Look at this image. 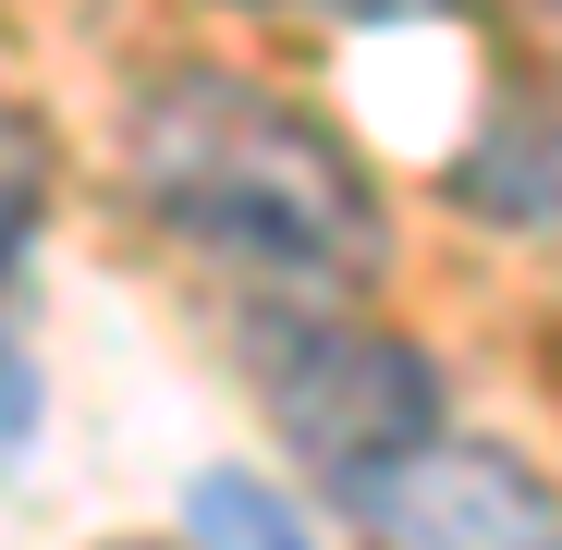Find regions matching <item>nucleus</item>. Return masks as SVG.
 Listing matches in <instances>:
<instances>
[{"instance_id": "1", "label": "nucleus", "mask_w": 562, "mask_h": 550, "mask_svg": "<svg viewBox=\"0 0 562 550\" xmlns=\"http://www.w3.org/2000/svg\"><path fill=\"white\" fill-rule=\"evenodd\" d=\"M123 147H135V197L171 233H196L209 257L269 269V294H342L392 257L367 159L318 111H294L281 86H245L221 61H171L135 86Z\"/></svg>"}, {"instance_id": "3", "label": "nucleus", "mask_w": 562, "mask_h": 550, "mask_svg": "<svg viewBox=\"0 0 562 550\" xmlns=\"http://www.w3.org/2000/svg\"><path fill=\"white\" fill-rule=\"evenodd\" d=\"M367 550H562V490L502 440H416L404 465H380L367 490H342Z\"/></svg>"}, {"instance_id": "5", "label": "nucleus", "mask_w": 562, "mask_h": 550, "mask_svg": "<svg viewBox=\"0 0 562 550\" xmlns=\"http://www.w3.org/2000/svg\"><path fill=\"white\" fill-rule=\"evenodd\" d=\"M37 209H49V147H37V123L13 99H0V294H13V269L37 245Z\"/></svg>"}, {"instance_id": "6", "label": "nucleus", "mask_w": 562, "mask_h": 550, "mask_svg": "<svg viewBox=\"0 0 562 550\" xmlns=\"http://www.w3.org/2000/svg\"><path fill=\"white\" fill-rule=\"evenodd\" d=\"M196 526H221V538H245V550H318V538L294 526V502H281V490H245V478H209V490H196Z\"/></svg>"}, {"instance_id": "9", "label": "nucleus", "mask_w": 562, "mask_h": 550, "mask_svg": "<svg viewBox=\"0 0 562 550\" xmlns=\"http://www.w3.org/2000/svg\"><path fill=\"white\" fill-rule=\"evenodd\" d=\"M111 550H159V538H111Z\"/></svg>"}, {"instance_id": "4", "label": "nucleus", "mask_w": 562, "mask_h": 550, "mask_svg": "<svg viewBox=\"0 0 562 550\" xmlns=\"http://www.w3.org/2000/svg\"><path fill=\"white\" fill-rule=\"evenodd\" d=\"M464 209H490V221H538L562 233V111H502L477 147H464Z\"/></svg>"}, {"instance_id": "8", "label": "nucleus", "mask_w": 562, "mask_h": 550, "mask_svg": "<svg viewBox=\"0 0 562 550\" xmlns=\"http://www.w3.org/2000/svg\"><path fill=\"white\" fill-rule=\"evenodd\" d=\"M245 13H342V25H380V13H440V0H245Z\"/></svg>"}, {"instance_id": "2", "label": "nucleus", "mask_w": 562, "mask_h": 550, "mask_svg": "<svg viewBox=\"0 0 562 550\" xmlns=\"http://www.w3.org/2000/svg\"><path fill=\"white\" fill-rule=\"evenodd\" d=\"M257 392H269V428L318 465V490H367L380 465H404L416 440H440V380L404 330H367L355 306H269L257 318Z\"/></svg>"}, {"instance_id": "7", "label": "nucleus", "mask_w": 562, "mask_h": 550, "mask_svg": "<svg viewBox=\"0 0 562 550\" xmlns=\"http://www.w3.org/2000/svg\"><path fill=\"white\" fill-rule=\"evenodd\" d=\"M37 428V367H25V343H13V294H0V452H13Z\"/></svg>"}]
</instances>
